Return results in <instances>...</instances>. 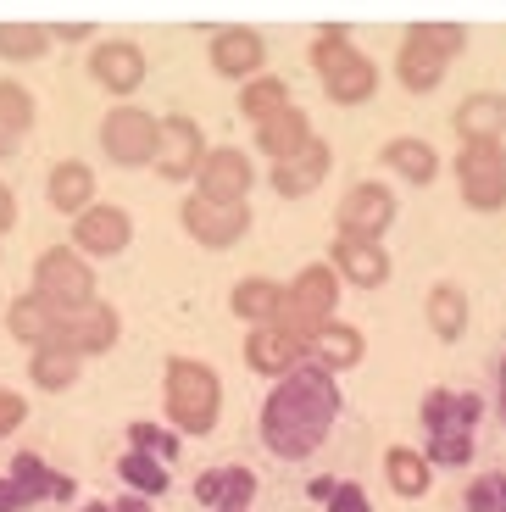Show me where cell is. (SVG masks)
<instances>
[{"label": "cell", "mask_w": 506, "mask_h": 512, "mask_svg": "<svg viewBox=\"0 0 506 512\" xmlns=\"http://www.w3.org/2000/svg\"><path fill=\"white\" fill-rule=\"evenodd\" d=\"M117 479H123L134 496H162V490H167V462L151 457V451H134V446H128L123 457H117Z\"/></svg>", "instance_id": "cell-32"}, {"label": "cell", "mask_w": 506, "mask_h": 512, "mask_svg": "<svg viewBox=\"0 0 506 512\" xmlns=\"http://www.w3.org/2000/svg\"><path fill=\"white\" fill-rule=\"evenodd\" d=\"M51 28L39 23H0V56L6 62H39V56L51 51Z\"/></svg>", "instance_id": "cell-35"}, {"label": "cell", "mask_w": 506, "mask_h": 512, "mask_svg": "<svg viewBox=\"0 0 506 512\" xmlns=\"http://www.w3.org/2000/svg\"><path fill=\"white\" fill-rule=\"evenodd\" d=\"M284 106H295L290 101V84H284V78H251V84H245L240 90V112L251 117V123H267V117H279Z\"/></svg>", "instance_id": "cell-34"}, {"label": "cell", "mask_w": 506, "mask_h": 512, "mask_svg": "<svg viewBox=\"0 0 506 512\" xmlns=\"http://www.w3.org/2000/svg\"><path fill=\"white\" fill-rule=\"evenodd\" d=\"M162 407H167V429L178 435H212L217 412H223V384L206 362L195 357H173L167 362V384H162Z\"/></svg>", "instance_id": "cell-3"}, {"label": "cell", "mask_w": 506, "mask_h": 512, "mask_svg": "<svg viewBox=\"0 0 506 512\" xmlns=\"http://www.w3.org/2000/svg\"><path fill=\"white\" fill-rule=\"evenodd\" d=\"M228 307H234V318L251 323V329H267V323L284 318V284H273V279H240V284H234V295H228Z\"/></svg>", "instance_id": "cell-26"}, {"label": "cell", "mask_w": 506, "mask_h": 512, "mask_svg": "<svg viewBox=\"0 0 506 512\" xmlns=\"http://www.w3.org/2000/svg\"><path fill=\"white\" fill-rule=\"evenodd\" d=\"M112 507H117V512H151V501H145V496H117Z\"/></svg>", "instance_id": "cell-43"}, {"label": "cell", "mask_w": 506, "mask_h": 512, "mask_svg": "<svg viewBox=\"0 0 506 512\" xmlns=\"http://www.w3.org/2000/svg\"><path fill=\"white\" fill-rule=\"evenodd\" d=\"M462 45H468V28L462 23H412L401 39V56H395V78L412 95H429Z\"/></svg>", "instance_id": "cell-4"}, {"label": "cell", "mask_w": 506, "mask_h": 512, "mask_svg": "<svg viewBox=\"0 0 506 512\" xmlns=\"http://www.w3.org/2000/svg\"><path fill=\"white\" fill-rule=\"evenodd\" d=\"M212 73H223V78H262V62H267V45H262V34L256 28H217L212 34Z\"/></svg>", "instance_id": "cell-18"}, {"label": "cell", "mask_w": 506, "mask_h": 512, "mask_svg": "<svg viewBox=\"0 0 506 512\" xmlns=\"http://www.w3.org/2000/svg\"><path fill=\"white\" fill-rule=\"evenodd\" d=\"M6 329H12L28 351L56 346V340H62V312H56L51 301H39V295L28 290V295H17L12 307H6Z\"/></svg>", "instance_id": "cell-21"}, {"label": "cell", "mask_w": 506, "mask_h": 512, "mask_svg": "<svg viewBox=\"0 0 506 512\" xmlns=\"http://www.w3.org/2000/svg\"><path fill=\"white\" fill-rule=\"evenodd\" d=\"M34 501L23 496V485H17L12 474H0V512H28Z\"/></svg>", "instance_id": "cell-41"}, {"label": "cell", "mask_w": 506, "mask_h": 512, "mask_svg": "<svg viewBox=\"0 0 506 512\" xmlns=\"http://www.w3.org/2000/svg\"><path fill=\"white\" fill-rule=\"evenodd\" d=\"M117 340V312L106 301H89L84 312H67L62 318V346H73L78 357H95Z\"/></svg>", "instance_id": "cell-23"}, {"label": "cell", "mask_w": 506, "mask_h": 512, "mask_svg": "<svg viewBox=\"0 0 506 512\" xmlns=\"http://www.w3.org/2000/svg\"><path fill=\"white\" fill-rule=\"evenodd\" d=\"M34 295L39 301H51L56 312H84L95 301V273L89 262L73 251V245H51V251L34 262Z\"/></svg>", "instance_id": "cell-6"}, {"label": "cell", "mask_w": 506, "mask_h": 512, "mask_svg": "<svg viewBox=\"0 0 506 512\" xmlns=\"http://www.w3.org/2000/svg\"><path fill=\"white\" fill-rule=\"evenodd\" d=\"M128 240H134V218H128L123 206H89V212H78L73 218V251L78 256H117L128 251Z\"/></svg>", "instance_id": "cell-11"}, {"label": "cell", "mask_w": 506, "mask_h": 512, "mask_svg": "<svg viewBox=\"0 0 506 512\" xmlns=\"http://www.w3.org/2000/svg\"><path fill=\"white\" fill-rule=\"evenodd\" d=\"M456 134H462V145H473V140H501V128H506V95H495V90H479V95H468V101L456 106Z\"/></svg>", "instance_id": "cell-25"}, {"label": "cell", "mask_w": 506, "mask_h": 512, "mask_svg": "<svg viewBox=\"0 0 506 512\" xmlns=\"http://www.w3.org/2000/svg\"><path fill=\"white\" fill-rule=\"evenodd\" d=\"M323 512H373V501H367V490H362V485H351V479H345V485H334V490H329Z\"/></svg>", "instance_id": "cell-39"}, {"label": "cell", "mask_w": 506, "mask_h": 512, "mask_svg": "<svg viewBox=\"0 0 506 512\" xmlns=\"http://www.w3.org/2000/svg\"><path fill=\"white\" fill-rule=\"evenodd\" d=\"M45 195H51L56 212L78 218V212H89V206H95V173H89L84 162H56L51 179H45Z\"/></svg>", "instance_id": "cell-27"}, {"label": "cell", "mask_w": 506, "mask_h": 512, "mask_svg": "<svg viewBox=\"0 0 506 512\" xmlns=\"http://www.w3.org/2000/svg\"><path fill=\"white\" fill-rule=\"evenodd\" d=\"M323 179H329V145H323V140H312L306 151L273 162V190H279L284 201H301V195H312Z\"/></svg>", "instance_id": "cell-22"}, {"label": "cell", "mask_w": 506, "mask_h": 512, "mask_svg": "<svg viewBox=\"0 0 506 512\" xmlns=\"http://www.w3.org/2000/svg\"><path fill=\"white\" fill-rule=\"evenodd\" d=\"M395 223V195L390 184H351L340 201V234H362V240H379Z\"/></svg>", "instance_id": "cell-17"}, {"label": "cell", "mask_w": 506, "mask_h": 512, "mask_svg": "<svg viewBox=\"0 0 506 512\" xmlns=\"http://www.w3.org/2000/svg\"><path fill=\"white\" fill-rule=\"evenodd\" d=\"M51 34H56V39H84L89 28H84V23H62V28H51Z\"/></svg>", "instance_id": "cell-45"}, {"label": "cell", "mask_w": 506, "mask_h": 512, "mask_svg": "<svg viewBox=\"0 0 506 512\" xmlns=\"http://www.w3.org/2000/svg\"><path fill=\"white\" fill-rule=\"evenodd\" d=\"M306 362V334L284 329V323H267V329L245 334V368L267 373V379H284Z\"/></svg>", "instance_id": "cell-13"}, {"label": "cell", "mask_w": 506, "mask_h": 512, "mask_svg": "<svg viewBox=\"0 0 506 512\" xmlns=\"http://www.w3.org/2000/svg\"><path fill=\"white\" fill-rule=\"evenodd\" d=\"M201 162H206L201 123H195V117H184V112H173V117L162 123V151H156V173H162V179H173V184H184V179H195V173H201Z\"/></svg>", "instance_id": "cell-12"}, {"label": "cell", "mask_w": 506, "mask_h": 512, "mask_svg": "<svg viewBox=\"0 0 506 512\" xmlns=\"http://www.w3.org/2000/svg\"><path fill=\"white\" fill-rule=\"evenodd\" d=\"M334 301H340V273L329 262H306L290 284H284V329L295 334H312L334 318Z\"/></svg>", "instance_id": "cell-7"}, {"label": "cell", "mask_w": 506, "mask_h": 512, "mask_svg": "<svg viewBox=\"0 0 506 512\" xmlns=\"http://www.w3.org/2000/svg\"><path fill=\"white\" fill-rule=\"evenodd\" d=\"M456 184H462V201H468L473 212L506 206V151H501V140L462 145V156H456Z\"/></svg>", "instance_id": "cell-9"}, {"label": "cell", "mask_w": 506, "mask_h": 512, "mask_svg": "<svg viewBox=\"0 0 506 512\" xmlns=\"http://www.w3.org/2000/svg\"><path fill=\"white\" fill-rule=\"evenodd\" d=\"M329 268L340 273L345 284H356V290H379V284L390 279V251H384L379 240H362V234H334Z\"/></svg>", "instance_id": "cell-14"}, {"label": "cell", "mask_w": 506, "mask_h": 512, "mask_svg": "<svg viewBox=\"0 0 506 512\" xmlns=\"http://www.w3.org/2000/svg\"><path fill=\"white\" fill-rule=\"evenodd\" d=\"M384 167H390L395 179L406 184H434V173H440V156H434L429 140H418V134H401V140L384 145Z\"/></svg>", "instance_id": "cell-29"}, {"label": "cell", "mask_w": 506, "mask_h": 512, "mask_svg": "<svg viewBox=\"0 0 506 512\" xmlns=\"http://www.w3.org/2000/svg\"><path fill=\"white\" fill-rule=\"evenodd\" d=\"M384 479H390V490H395V496L418 501L423 490H429L434 468H429V457H423L418 446H390V451H384Z\"/></svg>", "instance_id": "cell-30"}, {"label": "cell", "mask_w": 506, "mask_h": 512, "mask_svg": "<svg viewBox=\"0 0 506 512\" xmlns=\"http://www.w3.org/2000/svg\"><path fill=\"white\" fill-rule=\"evenodd\" d=\"M84 512H117V507H112V501H89Z\"/></svg>", "instance_id": "cell-47"}, {"label": "cell", "mask_w": 506, "mask_h": 512, "mask_svg": "<svg viewBox=\"0 0 506 512\" xmlns=\"http://www.w3.org/2000/svg\"><path fill=\"white\" fill-rule=\"evenodd\" d=\"M429 329L440 340H456V334L468 329V295L456 290V284H434L429 290Z\"/></svg>", "instance_id": "cell-33"}, {"label": "cell", "mask_w": 506, "mask_h": 512, "mask_svg": "<svg viewBox=\"0 0 506 512\" xmlns=\"http://www.w3.org/2000/svg\"><path fill=\"white\" fill-rule=\"evenodd\" d=\"M484 401L473 390H445L434 384L418 401V423H423V457L429 468H462L473 457V435H479Z\"/></svg>", "instance_id": "cell-2"}, {"label": "cell", "mask_w": 506, "mask_h": 512, "mask_svg": "<svg viewBox=\"0 0 506 512\" xmlns=\"http://www.w3.org/2000/svg\"><path fill=\"white\" fill-rule=\"evenodd\" d=\"M178 218H184L190 240L206 245V251H228V245H240L245 229H251V212H245V201H206V195H190Z\"/></svg>", "instance_id": "cell-10"}, {"label": "cell", "mask_w": 506, "mask_h": 512, "mask_svg": "<svg viewBox=\"0 0 506 512\" xmlns=\"http://www.w3.org/2000/svg\"><path fill=\"white\" fill-rule=\"evenodd\" d=\"M23 418H28V401L17 396V390H6V384H0V440L12 435V429H17Z\"/></svg>", "instance_id": "cell-40"}, {"label": "cell", "mask_w": 506, "mask_h": 512, "mask_svg": "<svg viewBox=\"0 0 506 512\" xmlns=\"http://www.w3.org/2000/svg\"><path fill=\"white\" fill-rule=\"evenodd\" d=\"M251 496H256V474L240 468V462H228V468H206L195 479V501L206 512H251Z\"/></svg>", "instance_id": "cell-20"}, {"label": "cell", "mask_w": 506, "mask_h": 512, "mask_svg": "<svg viewBox=\"0 0 506 512\" xmlns=\"http://www.w3.org/2000/svg\"><path fill=\"white\" fill-rule=\"evenodd\" d=\"M101 151L117 167H145L162 151V117L140 112V106H112L101 123Z\"/></svg>", "instance_id": "cell-8"}, {"label": "cell", "mask_w": 506, "mask_h": 512, "mask_svg": "<svg viewBox=\"0 0 506 512\" xmlns=\"http://www.w3.org/2000/svg\"><path fill=\"white\" fill-rule=\"evenodd\" d=\"M6 474H12L17 485H23V496L34 501V507H39V501H67V496L78 490L73 479H67V474H56V468H51L45 457H39V451H17Z\"/></svg>", "instance_id": "cell-24"}, {"label": "cell", "mask_w": 506, "mask_h": 512, "mask_svg": "<svg viewBox=\"0 0 506 512\" xmlns=\"http://www.w3.org/2000/svg\"><path fill=\"white\" fill-rule=\"evenodd\" d=\"M495 407H501V418H506V357H501V368H495Z\"/></svg>", "instance_id": "cell-44"}, {"label": "cell", "mask_w": 506, "mask_h": 512, "mask_svg": "<svg viewBox=\"0 0 506 512\" xmlns=\"http://www.w3.org/2000/svg\"><path fill=\"white\" fill-rule=\"evenodd\" d=\"M128 446L151 451V457L173 462L178 457V429H162V423H128Z\"/></svg>", "instance_id": "cell-38"}, {"label": "cell", "mask_w": 506, "mask_h": 512, "mask_svg": "<svg viewBox=\"0 0 506 512\" xmlns=\"http://www.w3.org/2000/svg\"><path fill=\"white\" fill-rule=\"evenodd\" d=\"M0 128H6L12 140H23L28 128H34V95H28L17 78H0Z\"/></svg>", "instance_id": "cell-36"}, {"label": "cell", "mask_w": 506, "mask_h": 512, "mask_svg": "<svg viewBox=\"0 0 506 512\" xmlns=\"http://www.w3.org/2000/svg\"><path fill=\"white\" fill-rule=\"evenodd\" d=\"M89 78H95L106 95H134L145 84V51L134 39H106V45L89 51Z\"/></svg>", "instance_id": "cell-15"}, {"label": "cell", "mask_w": 506, "mask_h": 512, "mask_svg": "<svg viewBox=\"0 0 506 512\" xmlns=\"http://www.w3.org/2000/svg\"><path fill=\"white\" fill-rule=\"evenodd\" d=\"M462 507L468 512H506V468L473 479V485L462 490Z\"/></svg>", "instance_id": "cell-37"}, {"label": "cell", "mask_w": 506, "mask_h": 512, "mask_svg": "<svg viewBox=\"0 0 506 512\" xmlns=\"http://www.w3.org/2000/svg\"><path fill=\"white\" fill-rule=\"evenodd\" d=\"M334 418H340V384H334V373L301 362L262 401V446L284 462H301L329 440Z\"/></svg>", "instance_id": "cell-1"}, {"label": "cell", "mask_w": 506, "mask_h": 512, "mask_svg": "<svg viewBox=\"0 0 506 512\" xmlns=\"http://www.w3.org/2000/svg\"><path fill=\"white\" fill-rule=\"evenodd\" d=\"M17 151V140H12V134H6V128H0V162H6V156H12Z\"/></svg>", "instance_id": "cell-46"}, {"label": "cell", "mask_w": 506, "mask_h": 512, "mask_svg": "<svg viewBox=\"0 0 506 512\" xmlns=\"http://www.w3.org/2000/svg\"><path fill=\"white\" fill-rule=\"evenodd\" d=\"M256 145H262L273 162H284V156H295V151H306V145H312V123H306L301 106H284L279 117L256 123Z\"/></svg>", "instance_id": "cell-28"}, {"label": "cell", "mask_w": 506, "mask_h": 512, "mask_svg": "<svg viewBox=\"0 0 506 512\" xmlns=\"http://www.w3.org/2000/svg\"><path fill=\"white\" fill-rule=\"evenodd\" d=\"M195 184H201L195 195H206V201H245V195H251V184H256L251 156L234 151V145H217V151H206Z\"/></svg>", "instance_id": "cell-16"}, {"label": "cell", "mask_w": 506, "mask_h": 512, "mask_svg": "<svg viewBox=\"0 0 506 512\" xmlns=\"http://www.w3.org/2000/svg\"><path fill=\"white\" fill-rule=\"evenodd\" d=\"M12 223H17V201H12V190L0 184V234L12 229Z\"/></svg>", "instance_id": "cell-42"}, {"label": "cell", "mask_w": 506, "mask_h": 512, "mask_svg": "<svg viewBox=\"0 0 506 512\" xmlns=\"http://www.w3.org/2000/svg\"><path fill=\"white\" fill-rule=\"evenodd\" d=\"M312 67H317V78H323L329 101H340V106H362L367 95L379 90V67L367 62L351 45V34H340V28H323V34L312 39Z\"/></svg>", "instance_id": "cell-5"}, {"label": "cell", "mask_w": 506, "mask_h": 512, "mask_svg": "<svg viewBox=\"0 0 506 512\" xmlns=\"http://www.w3.org/2000/svg\"><path fill=\"white\" fill-rule=\"evenodd\" d=\"M362 357H367L362 329H351V323H340V318H329L323 329L306 334V362L323 368V373H351Z\"/></svg>", "instance_id": "cell-19"}, {"label": "cell", "mask_w": 506, "mask_h": 512, "mask_svg": "<svg viewBox=\"0 0 506 512\" xmlns=\"http://www.w3.org/2000/svg\"><path fill=\"white\" fill-rule=\"evenodd\" d=\"M28 373H34L39 390H67V384H78V373H84V357L56 340V346H39L34 357H28Z\"/></svg>", "instance_id": "cell-31"}]
</instances>
